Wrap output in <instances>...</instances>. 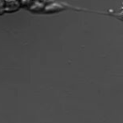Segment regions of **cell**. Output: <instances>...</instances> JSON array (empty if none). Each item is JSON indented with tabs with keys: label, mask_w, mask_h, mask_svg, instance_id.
<instances>
[]
</instances>
